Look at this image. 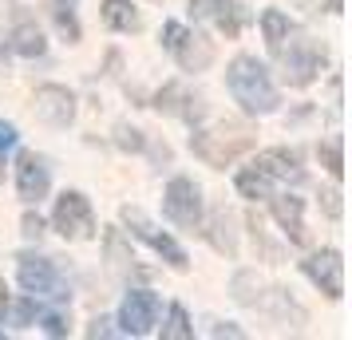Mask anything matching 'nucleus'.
<instances>
[{
	"label": "nucleus",
	"instance_id": "obj_9",
	"mask_svg": "<svg viewBox=\"0 0 352 340\" xmlns=\"http://www.w3.org/2000/svg\"><path fill=\"white\" fill-rule=\"evenodd\" d=\"M159 321V297L146 289H131L123 308H119V324H123V332L127 337H146L151 328Z\"/></svg>",
	"mask_w": 352,
	"mask_h": 340
},
{
	"label": "nucleus",
	"instance_id": "obj_11",
	"mask_svg": "<svg viewBox=\"0 0 352 340\" xmlns=\"http://www.w3.org/2000/svg\"><path fill=\"white\" fill-rule=\"evenodd\" d=\"M48 186H52V174H48V166H44V159H36V155H20V162H16V190H20V198L32 206V202H40V198L48 194Z\"/></svg>",
	"mask_w": 352,
	"mask_h": 340
},
{
	"label": "nucleus",
	"instance_id": "obj_12",
	"mask_svg": "<svg viewBox=\"0 0 352 340\" xmlns=\"http://www.w3.org/2000/svg\"><path fill=\"white\" fill-rule=\"evenodd\" d=\"M270 198H273V194H270ZM301 214H305V202H301L297 194H281V198H273V218L281 222V229L289 234V242H297V245L309 242Z\"/></svg>",
	"mask_w": 352,
	"mask_h": 340
},
{
	"label": "nucleus",
	"instance_id": "obj_13",
	"mask_svg": "<svg viewBox=\"0 0 352 340\" xmlns=\"http://www.w3.org/2000/svg\"><path fill=\"white\" fill-rule=\"evenodd\" d=\"M170 52L178 56V64L186 67V71H202V67H210V60H214V44L198 32H186Z\"/></svg>",
	"mask_w": 352,
	"mask_h": 340
},
{
	"label": "nucleus",
	"instance_id": "obj_24",
	"mask_svg": "<svg viewBox=\"0 0 352 340\" xmlns=\"http://www.w3.org/2000/svg\"><path fill=\"white\" fill-rule=\"evenodd\" d=\"M44 332H48V337H64V332H67L64 317H56V313H48V317H44Z\"/></svg>",
	"mask_w": 352,
	"mask_h": 340
},
{
	"label": "nucleus",
	"instance_id": "obj_19",
	"mask_svg": "<svg viewBox=\"0 0 352 340\" xmlns=\"http://www.w3.org/2000/svg\"><path fill=\"white\" fill-rule=\"evenodd\" d=\"M194 337V324L186 321V308L182 305H170L166 313V324H162V340H190Z\"/></svg>",
	"mask_w": 352,
	"mask_h": 340
},
{
	"label": "nucleus",
	"instance_id": "obj_20",
	"mask_svg": "<svg viewBox=\"0 0 352 340\" xmlns=\"http://www.w3.org/2000/svg\"><path fill=\"white\" fill-rule=\"evenodd\" d=\"M214 20H218V28H222L226 36H238L241 32V4L238 0H222L218 8H214Z\"/></svg>",
	"mask_w": 352,
	"mask_h": 340
},
{
	"label": "nucleus",
	"instance_id": "obj_4",
	"mask_svg": "<svg viewBox=\"0 0 352 340\" xmlns=\"http://www.w3.org/2000/svg\"><path fill=\"white\" fill-rule=\"evenodd\" d=\"M119 214H123V222L131 226V234H135V238H143V242L151 245L155 253H162V258L170 261L175 269H186V265H190V261H186V249H182V245L170 238V234H162V229L155 226V222H151L143 210H135V206H123Z\"/></svg>",
	"mask_w": 352,
	"mask_h": 340
},
{
	"label": "nucleus",
	"instance_id": "obj_7",
	"mask_svg": "<svg viewBox=\"0 0 352 340\" xmlns=\"http://www.w3.org/2000/svg\"><path fill=\"white\" fill-rule=\"evenodd\" d=\"M20 265H16V277L20 285H24V293H32V297H60L64 301V281H60V273H56V265H52L48 258H32V253H20Z\"/></svg>",
	"mask_w": 352,
	"mask_h": 340
},
{
	"label": "nucleus",
	"instance_id": "obj_16",
	"mask_svg": "<svg viewBox=\"0 0 352 340\" xmlns=\"http://www.w3.org/2000/svg\"><path fill=\"white\" fill-rule=\"evenodd\" d=\"M261 32H265V44L277 52L281 44H285V36L293 32V24H289L285 12H277V8H265V12H261Z\"/></svg>",
	"mask_w": 352,
	"mask_h": 340
},
{
	"label": "nucleus",
	"instance_id": "obj_5",
	"mask_svg": "<svg viewBox=\"0 0 352 340\" xmlns=\"http://www.w3.org/2000/svg\"><path fill=\"white\" fill-rule=\"evenodd\" d=\"M56 229L64 234L67 242H83L96 234V214H91V202L80 194V190H67L56 202Z\"/></svg>",
	"mask_w": 352,
	"mask_h": 340
},
{
	"label": "nucleus",
	"instance_id": "obj_14",
	"mask_svg": "<svg viewBox=\"0 0 352 340\" xmlns=\"http://www.w3.org/2000/svg\"><path fill=\"white\" fill-rule=\"evenodd\" d=\"M254 166H261V170L270 174L273 186H277V182H297V179H301V162H297L293 150H265Z\"/></svg>",
	"mask_w": 352,
	"mask_h": 340
},
{
	"label": "nucleus",
	"instance_id": "obj_25",
	"mask_svg": "<svg viewBox=\"0 0 352 340\" xmlns=\"http://www.w3.org/2000/svg\"><path fill=\"white\" fill-rule=\"evenodd\" d=\"M24 234H28V238H40V234H44V222H40V214H24Z\"/></svg>",
	"mask_w": 352,
	"mask_h": 340
},
{
	"label": "nucleus",
	"instance_id": "obj_10",
	"mask_svg": "<svg viewBox=\"0 0 352 340\" xmlns=\"http://www.w3.org/2000/svg\"><path fill=\"white\" fill-rule=\"evenodd\" d=\"M72 115H76V95H72L67 87L48 83V87L36 91V119H44V123H52V127H67Z\"/></svg>",
	"mask_w": 352,
	"mask_h": 340
},
{
	"label": "nucleus",
	"instance_id": "obj_22",
	"mask_svg": "<svg viewBox=\"0 0 352 340\" xmlns=\"http://www.w3.org/2000/svg\"><path fill=\"white\" fill-rule=\"evenodd\" d=\"M320 162L329 166V174H333V179H340V174H344V159H340V139H333V143L320 146Z\"/></svg>",
	"mask_w": 352,
	"mask_h": 340
},
{
	"label": "nucleus",
	"instance_id": "obj_21",
	"mask_svg": "<svg viewBox=\"0 0 352 340\" xmlns=\"http://www.w3.org/2000/svg\"><path fill=\"white\" fill-rule=\"evenodd\" d=\"M56 24L67 40H80V24H76V0H56Z\"/></svg>",
	"mask_w": 352,
	"mask_h": 340
},
{
	"label": "nucleus",
	"instance_id": "obj_15",
	"mask_svg": "<svg viewBox=\"0 0 352 340\" xmlns=\"http://www.w3.org/2000/svg\"><path fill=\"white\" fill-rule=\"evenodd\" d=\"M103 20H107V28H115V32H139L143 28V16L135 12L131 0H103Z\"/></svg>",
	"mask_w": 352,
	"mask_h": 340
},
{
	"label": "nucleus",
	"instance_id": "obj_27",
	"mask_svg": "<svg viewBox=\"0 0 352 340\" xmlns=\"http://www.w3.org/2000/svg\"><path fill=\"white\" fill-rule=\"evenodd\" d=\"M329 8H333V12H340V0H329Z\"/></svg>",
	"mask_w": 352,
	"mask_h": 340
},
{
	"label": "nucleus",
	"instance_id": "obj_8",
	"mask_svg": "<svg viewBox=\"0 0 352 340\" xmlns=\"http://www.w3.org/2000/svg\"><path fill=\"white\" fill-rule=\"evenodd\" d=\"M301 273L309 277L324 297H333V301L344 293V258H340L336 249H320V253H313V258H305Z\"/></svg>",
	"mask_w": 352,
	"mask_h": 340
},
{
	"label": "nucleus",
	"instance_id": "obj_17",
	"mask_svg": "<svg viewBox=\"0 0 352 340\" xmlns=\"http://www.w3.org/2000/svg\"><path fill=\"white\" fill-rule=\"evenodd\" d=\"M12 52H20V56H44V32L36 28L32 20L16 24V32H12Z\"/></svg>",
	"mask_w": 352,
	"mask_h": 340
},
{
	"label": "nucleus",
	"instance_id": "obj_6",
	"mask_svg": "<svg viewBox=\"0 0 352 340\" xmlns=\"http://www.w3.org/2000/svg\"><path fill=\"white\" fill-rule=\"evenodd\" d=\"M162 210L175 226L198 229V222H202V190L190 179H170L166 194H162Z\"/></svg>",
	"mask_w": 352,
	"mask_h": 340
},
{
	"label": "nucleus",
	"instance_id": "obj_26",
	"mask_svg": "<svg viewBox=\"0 0 352 340\" xmlns=\"http://www.w3.org/2000/svg\"><path fill=\"white\" fill-rule=\"evenodd\" d=\"M8 146H16V127L12 123H0V150H8Z\"/></svg>",
	"mask_w": 352,
	"mask_h": 340
},
{
	"label": "nucleus",
	"instance_id": "obj_2",
	"mask_svg": "<svg viewBox=\"0 0 352 340\" xmlns=\"http://www.w3.org/2000/svg\"><path fill=\"white\" fill-rule=\"evenodd\" d=\"M254 143H257V135L250 127L222 123V127H214V131H198L190 139V150L206 166H230V162L238 159V155H245Z\"/></svg>",
	"mask_w": 352,
	"mask_h": 340
},
{
	"label": "nucleus",
	"instance_id": "obj_23",
	"mask_svg": "<svg viewBox=\"0 0 352 340\" xmlns=\"http://www.w3.org/2000/svg\"><path fill=\"white\" fill-rule=\"evenodd\" d=\"M214 226H218V229H226V226H230V214H218V218H214ZM214 245H218V249H226V253H234V238H230V234H226V238H222V234H214Z\"/></svg>",
	"mask_w": 352,
	"mask_h": 340
},
{
	"label": "nucleus",
	"instance_id": "obj_18",
	"mask_svg": "<svg viewBox=\"0 0 352 340\" xmlns=\"http://www.w3.org/2000/svg\"><path fill=\"white\" fill-rule=\"evenodd\" d=\"M238 190H241V198H270L273 194V179L261 170V166H250V170L238 174Z\"/></svg>",
	"mask_w": 352,
	"mask_h": 340
},
{
	"label": "nucleus",
	"instance_id": "obj_3",
	"mask_svg": "<svg viewBox=\"0 0 352 340\" xmlns=\"http://www.w3.org/2000/svg\"><path fill=\"white\" fill-rule=\"evenodd\" d=\"M289 40V36H285ZM281 52V48H277ZM320 64H324V56L320 48L309 40V36H297V40H289V52H281V76H285L289 87H309V83L317 80Z\"/></svg>",
	"mask_w": 352,
	"mask_h": 340
},
{
	"label": "nucleus",
	"instance_id": "obj_1",
	"mask_svg": "<svg viewBox=\"0 0 352 340\" xmlns=\"http://www.w3.org/2000/svg\"><path fill=\"white\" fill-rule=\"evenodd\" d=\"M226 83H230V95L241 103V111L250 115H270L277 111V87H273L270 71L261 60L254 56H238L230 71H226Z\"/></svg>",
	"mask_w": 352,
	"mask_h": 340
}]
</instances>
